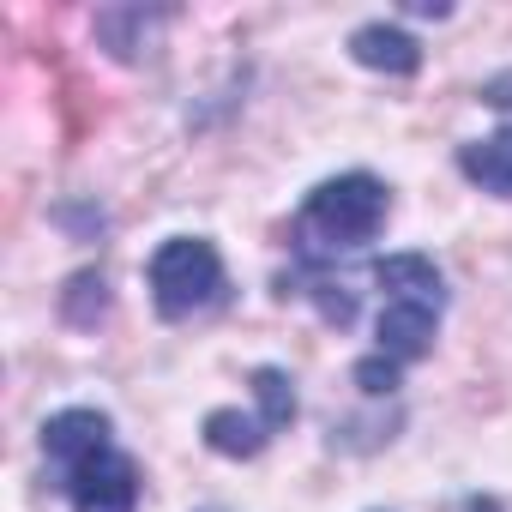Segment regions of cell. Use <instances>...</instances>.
<instances>
[{
    "instance_id": "cell-1",
    "label": "cell",
    "mask_w": 512,
    "mask_h": 512,
    "mask_svg": "<svg viewBox=\"0 0 512 512\" xmlns=\"http://www.w3.org/2000/svg\"><path fill=\"white\" fill-rule=\"evenodd\" d=\"M43 458L73 512H139V464L121 452L103 410H55L43 422Z\"/></svg>"
},
{
    "instance_id": "cell-2",
    "label": "cell",
    "mask_w": 512,
    "mask_h": 512,
    "mask_svg": "<svg viewBox=\"0 0 512 512\" xmlns=\"http://www.w3.org/2000/svg\"><path fill=\"white\" fill-rule=\"evenodd\" d=\"M386 211H392L386 181L368 175V169H350V175L320 181V187L302 199L290 241H296V253H302V266L326 272L338 253H356V247H368V241L386 229Z\"/></svg>"
},
{
    "instance_id": "cell-3",
    "label": "cell",
    "mask_w": 512,
    "mask_h": 512,
    "mask_svg": "<svg viewBox=\"0 0 512 512\" xmlns=\"http://www.w3.org/2000/svg\"><path fill=\"white\" fill-rule=\"evenodd\" d=\"M145 284H151V308L163 320H193L205 308L223 302L229 278H223V253L205 241V235H169L151 266H145Z\"/></svg>"
},
{
    "instance_id": "cell-4",
    "label": "cell",
    "mask_w": 512,
    "mask_h": 512,
    "mask_svg": "<svg viewBox=\"0 0 512 512\" xmlns=\"http://www.w3.org/2000/svg\"><path fill=\"white\" fill-rule=\"evenodd\" d=\"M440 314H446V308H428V302H386V308H380V326H374V356H386L392 368L422 362V356L434 350Z\"/></svg>"
},
{
    "instance_id": "cell-5",
    "label": "cell",
    "mask_w": 512,
    "mask_h": 512,
    "mask_svg": "<svg viewBox=\"0 0 512 512\" xmlns=\"http://www.w3.org/2000/svg\"><path fill=\"white\" fill-rule=\"evenodd\" d=\"M350 61L368 67V73H386V79H410V73L422 67V43H416L410 31L374 19V25H356V31H350Z\"/></svg>"
},
{
    "instance_id": "cell-6",
    "label": "cell",
    "mask_w": 512,
    "mask_h": 512,
    "mask_svg": "<svg viewBox=\"0 0 512 512\" xmlns=\"http://www.w3.org/2000/svg\"><path fill=\"white\" fill-rule=\"evenodd\" d=\"M374 284L386 302H428V308H446V278L428 253H386L374 260Z\"/></svg>"
},
{
    "instance_id": "cell-7",
    "label": "cell",
    "mask_w": 512,
    "mask_h": 512,
    "mask_svg": "<svg viewBox=\"0 0 512 512\" xmlns=\"http://www.w3.org/2000/svg\"><path fill=\"white\" fill-rule=\"evenodd\" d=\"M458 169H464L482 193L512 199V127H500V133H488V139L458 145Z\"/></svg>"
},
{
    "instance_id": "cell-8",
    "label": "cell",
    "mask_w": 512,
    "mask_h": 512,
    "mask_svg": "<svg viewBox=\"0 0 512 512\" xmlns=\"http://www.w3.org/2000/svg\"><path fill=\"white\" fill-rule=\"evenodd\" d=\"M205 446L217 452V458H260L266 446H272V428H266V416L253 410V416H241V410H211L205 416Z\"/></svg>"
},
{
    "instance_id": "cell-9",
    "label": "cell",
    "mask_w": 512,
    "mask_h": 512,
    "mask_svg": "<svg viewBox=\"0 0 512 512\" xmlns=\"http://www.w3.org/2000/svg\"><path fill=\"white\" fill-rule=\"evenodd\" d=\"M253 410L266 416L272 434H284L296 422V380L284 368H253Z\"/></svg>"
},
{
    "instance_id": "cell-10",
    "label": "cell",
    "mask_w": 512,
    "mask_h": 512,
    "mask_svg": "<svg viewBox=\"0 0 512 512\" xmlns=\"http://www.w3.org/2000/svg\"><path fill=\"white\" fill-rule=\"evenodd\" d=\"M398 380H404V368H392L386 356H362V362H356V386H362L368 398H392Z\"/></svg>"
},
{
    "instance_id": "cell-11",
    "label": "cell",
    "mask_w": 512,
    "mask_h": 512,
    "mask_svg": "<svg viewBox=\"0 0 512 512\" xmlns=\"http://www.w3.org/2000/svg\"><path fill=\"white\" fill-rule=\"evenodd\" d=\"M482 103H494V109H512V73L488 79V85H482Z\"/></svg>"
},
{
    "instance_id": "cell-12",
    "label": "cell",
    "mask_w": 512,
    "mask_h": 512,
    "mask_svg": "<svg viewBox=\"0 0 512 512\" xmlns=\"http://www.w3.org/2000/svg\"><path fill=\"white\" fill-rule=\"evenodd\" d=\"M211 512H217V506H211Z\"/></svg>"
}]
</instances>
